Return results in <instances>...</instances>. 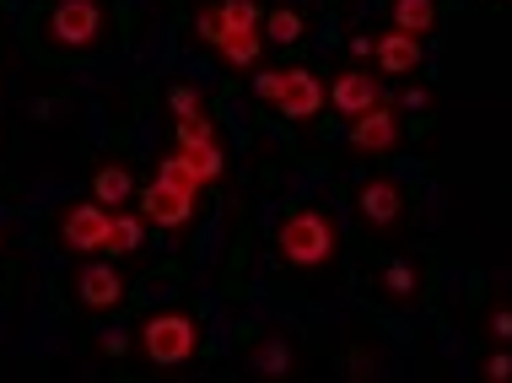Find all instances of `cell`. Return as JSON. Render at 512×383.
I'll return each instance as SVG.
<instances>
[{
    "mask_svg": "<svg viewBox=\"0 0 512 383\" xmlns=\"http://www.w3.org/2000/svg\"><path fill=\"white\" fill-rule=\"evenodd\" d=\"M302 33H308V17L292 11V6H281V11H270V17H265V38H270V44H297Z\"/></svg>",
    "mask_w": 512,
    "mask_h": 383,
    "instance_id": "cell-16",
    "label": "cell"
},
{
    "mask_svg": "<svg viewBox=\"0 0 512 383\" xmlns=\"http://www.w3.org/2000/svg\"><path fill=\"white\" fill-rule=\"evenodd\" d=\"M259 49H265V33H221V44H216V54L232 65V71H248V65H259Z\"/></svg>",
    "mask_w": 512,
    "mask_h": 383,
    "instance_id": "cell-14",
    "label": "cell"
},
{
    "mask_svg": "<svg viewBox=\"0 0 512 383\" xmlns=\"http://www.w3.org/2000/svg\"><path fill=\"white\" fill-rule=\"evenodd\" d=\"M254 373L259 378H286L292 373V346H286V340H265V346L254 351Z\"/></svg>",
    "mask_w": 512,
    "mask_h": 383,
    "instance_id": "cell-19",
    "label": "cell"
},
{
    "mask_svg": "<svg viewBox=\"0 0 512 383\" xmlns=\"http://www.w3.org/2000/svg\"><path fill=\"white\" fill-rule=\"evenodd\" d=\"M135 211L146 216L151 227H162V232H178L195 216V195L189 189H173V184H162V179H151L141 195H135Z\"/></svg>",
    "mask_w": 512,
    "mask_h": 383,
    "instance_id": "cell-7",
    "label": "cell"
},
{
    "mask_svg": "<svg viewBox=\"0 0 512 383\" xmlns=\"http://www.w3.org/2000/svg\"><path fill=\"white\" fill-rule=\"evenodd\" d=\"M378 98H383V87H378V76H372V71H340L335 81H329V108H335L340 119L367 114Z\"/></svg>",
    "mask_w": 512,
    "mask_h": 383,
    "instance_id": "cell-9",
    "label": "cell"
},
{
    "mask_svg": "<svg viewBox=\"0 0 512 383\" xmlns=\"http://www.w3.org/2000/svg\"><path fill=\"white\" fill-rule=\"evenodd\" d=\"M92 200H103L108 211H119V205L135 200V173L124 168V162H103L98 179H92Z\"/></svg>",
    "mask_w": 512,
    "mask_h": 383,
    "instance_id": "cell-13",
    "label": "cell"
},
{
    "mask_svg": "<svg viewBox=\"0 0 512 383\" xmlns=\"http://www.w3.org/2000/svg\"><path fill=\"white\" fill-rule=\"evenodd\" d=\"M491 335H496V340H512V313H507V308L491 319Z\"/></svg>",
    "mask_w": 512,
    "mask_h": 383,
    "instance_id": "cell-27",
    "label": "cell"
},
{
    "mask_svg": "<svg viewBox=\"0 0 512 383\" xmlns=\"http://www.w3.org/2000/svg\"><path fill=\"white\" fill-rule=\"evenodd\" d=\"M421 38H415V33H405V27H383V38H378V44H372V60H378V71L383 76H410L415 71V65H421Z\"/></svg>",
    "mask_w": 512,
    "mask_h": 383,
    "instance_id": "cell-10",
    "label": "cell"
},
{
    "mask_svg": "<svg viewBox=\"0 0 512 383\" xmlns=\"http://www.w3.org/2000/svg\"><path fill=\"white\" fill-rule=\"evenodd\" d=\"M76 297H81V308H92V313L119 308V303H124V276H119L114 259H92V265H81Z\"/></svg>",
    "mask_w": 512,
    "mask_h": 383,
    "instance_id": "cell-8",
    "label": "cell"
},
{
    "mask_svg": "<svg viewBox=\"0 0 512 383\" xmlns=\"http://www.w3.org/2000/svg\"><path fill=\"white\" fill-rule=\"evenodd\" d=\"M141 243H146V216L141 211H114V222H108V243H103V254L108 259H119V254H141Z\"/></svg>",
    "mask_w": 512,
    "mask_h": 383,
    "instance_id": "cell-12",
    "label": "cell"
},
{
    "mask_svg": "<svg viewBox=\"0 0 512 383\" xmlns=\"http://www.w3.org/2000/svg\"><path fill=\"white\" fill-rule=\"evenodd\" d=\"M49 38L60 49H98L103 6H98V0H60V6L49 11Z\"/></svg>",
    "mask_w": 512,
    "mask_h": 383,
    "instance_id": "cell-3",
    "label": "cell"
},
{
    "mask_svg": "<svg viewBox=\"0 0 512 383\" xmlns=\"http://www.w3.org/2000/svg\"><path fill=\"white\" fill-rule=\"evenodd\" d=\"M356 205H362V216H367L372 227H394L399 216H405V195H399L394 179H372V184H362Z\"/></svg>",
    "mask_w": 512,
    "mask_h": 383,
    "instance_id": "cell-11",
    "label": "cell"
},
{
    "mask_svg": "<svg viewBox=\"0 0 512 383\" xmlns=\"http://www.w3.org/2000/svg\"><path fill=\"white\" fill-rule=\"evenodd\" d=\"M383 286H389V297H410L415 292V265L410 259H394V265L383 270Z\"/></svg>",
    "mask_w": 512,
    "mask_h": 383,
    "instance_id": "cell-22",
    "label": "cell"
},
{
    "mask_svg": "<svg viewBox=\"0 0 512 383\" xmlns=\"http://www.w3.org/2000/svg\"><path fill=\"white\" fill-rule=\"evenodd\" d=\"M141 346L157 367H184L200 346V330H195L189 313H151L141 324Z\"/></svg>",
    "mask_w": 512,
    "mask_h": 383,
    "instance_id": "cell-2",
    "label": "cell"
},
{
    "mask_svg": "<svg viewBox=\"0 0 512 383\" xmlns=\"http://www.w3.org/2000/svg\"><path fill=\"white\" fill-rule=\"evenodd\" d=\"M108 222H114V211H108L103 200H76L71 211L60 216V243L71 254H103Z\"/></svg>",
    "mask_w": 512,
    "mask_h": 383,
    "instance_id": "cell-5",
    "label": "cell"
},
{
    "mask_svg": "<svg viewBox=\"0 0 512 383\" xmlns=\"http://www.w3.org/2000/svg\"><path fill=\"white\" fill-rule=\"evenodd\" d=\"M221 33H254V27H265L254 0H221Z\"/></svg>",
    "mask_w": 512,
    "mask_h": 383,
    "instance_id": "cell-17",
    "label": "cell"
},
{
    "mask_svg": "<svg viewBox=\"0 0 512 383\" xmlns=\"http://www.w3.org/2000/svg\"><path fill=\"white\" fill-rule=\"evenodd\" d=\"M399 141H405V119H399L394 103L378 98L367 114L351 119V146H356V152H367V157H394Z\"/></svg>",
    "mask_w": 512,
    "mask_h": 383,
    "instance_id": "cell-4",
    "label": "cell"
},
{
    "mask_svg": "<svg viewBox=\"0 0 512 383\" xmlns=\"http://www.w3.org/2000/svg\"><path fill=\"white\" fill-rule=\"evenodd\" d=\"M275 243H281L286 265L318 270V265H329V254H335V222H329L324 211H313V205H302V211H286L281 216Z\"/></svg>",
    "mask_w": 512,
    "mask_h": 383,
    "instance_id": "cell-1",
    "label": "cell"
},
{
    "mask_svg": "<svg viewBox=\"0 0 512 383\" xmlns=\"http://www.w3.org/2000/svg\"><path fill=\"white\" fill-rule=\"evenodd\" d=\"M157 179L173 184V189H189V195H200V179H195V168L184 162V152H178V146H173L168 157H157Z\"/></svg>",
    "mask_w": 512,
    "mask_h": 383,
    "instance_id": "cell-20",
    "label": "cell"
},
{
    "mask_svg": "<svg viewBox=\"0 0 512 383\" xmlns=\"http://www.w3.org/2000/svg\"><path fill=\"white\" fill-rule=\"evenodd\" d=\"M195 33H200V44H211V49L221 44V11L216 6H205L200 17H195Z\"/></svg>",
    "mask_w": 512,
    "mask_h": 383,
    "instance_id": "cell-23",
    "label": "cell"
},
{
    "mask_svg": "<svg viewBox=\"0 0 512 383\" xmlns=\"http://www.w3.org/2000/svg\"><path fill=\"white\" fill-rule=\"evenodd\" d=\"M103 351H108V357H124V351H130V335L108 330V335H103Z\"/></svg>",
    "mask_w": 512,
    "mask_h": 383,
    "instance_id": "cell-26",
    "label": "cell"
},
{
    "mask_svg": "<svg viewBox=\"0 0 512 383\" xmlns=\"http://www.w3.org/2000/svg\"><path fill=\"white\" fill-rule=\"evenodd\" d=\"M173 146H221V135H216V125H211V114L173 119Z\"/></svg>",
    "mask_w": 512,
    "mask_h": 383,
    "instance_id": "cell-18",
    "label": "cell"
},
{
    "mask_svg": "<svg viewBox=\"0 0 512 383\" xmlns=\"http://www.w3.org/2000/svg\"><path fill=\"white\" fill-rule=\"evenodd\" d=\"M168 114H173V119H195V114H205L200 87H189V81H173V87H168Z\"/></svg>",
    "mask_w": 512,
    "mask_h": 383,
    "instance_id": "cell-21",
    "label": "cell"
},
{
    "mask_svg": "<svg viewBox=\"0 0 512 383\" xmlns=\"http://www.w3.org/2000/svg\"><path fill=\"white\" fill-rule=\"evenodd\" d=\"M480 373H486V383H512V351H496Z\"/></svg>",
    "mask_w": 512,
    "mask_h": 383,
    "instance_id": "cell-24",
    "label": "cell"
},
{
    "mask_svg": "<svg viewBox=\"0 0 512 383\" xmlns=\"http://www.w3.org/2000/svg\"><path fill=\"white\" fill-rule=\"evenodd\" d=\"M372 44H378V38H351V54H356V60H367Z\"/></svg>",
    "mask_w": 512,
    "mask_h": 383,
    "instance_id": "cell-29",
    "label": "cell"
},
{
    "mask_svg": "<svg viewBox=\"0 0 512 383\" xmlns=\"http://www.w3.org/2000/svg\"><path fill=\"white\" fill-rule=\"evenodd\" d=\"M329 103V87L313 71H281V92H275V114L292 125H313Z\"/></svg>",
    "mask_w": 512,
    "mask_h": 383,
    "instance_id": "cell-6",
    "label": "cell"
},
{
    "mask_svg": "<svg viewBox=\"0 0 512 383\" xmlns=\"http://www.w3.org/2000/svg\"><path fill=\"white\" fill-rule=\"evenodd\" d=\"M389 22L405 27V33H415V38H426V33L437 27V0H394V6H389Z\"/></svg>",
    "mask_w": 512,
    "mask_h": 383,
    "instance_id": "cell-15",
    "label": "cell"
},
{
    "mask_svg": "<svg viewBox=\"0 0 512 383\" xmlns=\"http://www.w3.org/2000/svg\"><path fill=\"white\" fill-rule=\"evenodd\" d=\"M405 108H432V92H426V87H410V92H405Z\"/></svg>",
    "mask_w": 512,
    "mask_h": 383,
    "instance_id": "cell-28",
    "label": "cell"
},
{
    "mask_svg": "<svg viewBox=\"0 0 512 383\" xmlns=\"http://www.w3.org/2000/svg\"><path fill=\"white\" fill-rule=\"evenodd\" d=\"M275 92H281V71H259L254 76V98H265L275 108Z\"/></svg>",
    "mask_w": 512,
    "mask_h": 383,
    "instance_id": "cell-25",
    "label": "cell"
}]
</instances>
